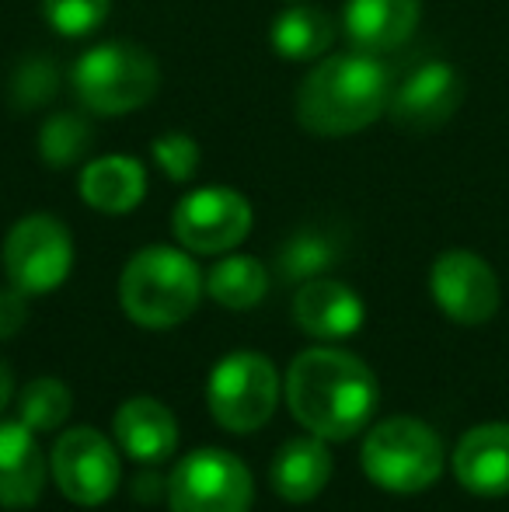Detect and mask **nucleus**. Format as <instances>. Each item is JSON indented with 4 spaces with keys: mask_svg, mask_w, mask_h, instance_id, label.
I'll return each mask as SVG.
<instances>
[{
    "mask_svg": "<svg viewBox=\"0 0 509 512\" xmlns=\"http://www.w3.org/2000/svg\"><path fill=\"white\" fill-rule=\"evenodd\" d=\"M381 387L360 356L346 349L314 345L286 370V405L307 432L321 439H353L374 418Z\"/></svg>",
    "mask_w": 509,
    "mask_h": 512,
    "instance_id": "1",
    "label": "nucleus"
},
{
    "mask_svg": "<svg viewBox=\"0 0 509 512\" xmlns=\"http://www.w3.org/2000/svg\"><path fill=\"white\" fill-rule=\"evenodd\" d=\"M391 74L374 53L349 49L321 60L297 88V122L314 136H349L387 112Z\"/></svg>",
    "mask_w": 509,
    "mask_h": 512,
    "instance_id": "2",
    "label": "nucleus"
},
{
    "mask_svg": "<svg viewBox=\"0 0 509 512\" xmlns=\"http://www.w3.org/2000/svg\"><path fill=\"white\" fill-rule=\"evenodd\" d=\"M203 290L206 279L199 276V265L185 251L150 244L126 262L119 279V304L129 321L161 331L192 317Z\"/></svg>",
    "mask_w": 509,
    "mask_h": 512,
    "instance_id": "3",
    "label": "nucleus"
},
{
    "mask_svg": "<svg viewBox=\"0 0 509 512\" xmlns=\"http://www.w3.org/2000/svg\"><path fill=\"white\" fill-rule=\"evenodd\" d=\"M443 443L426 422L408 415L384 418L363 439V471L391 495H419L443 474Z\"/></svg>",
    "mask_w": 509,
    "mask_h": 512,
    "instance_id": "4",
    "label": "nucleus"
},
{
    "mask_svg": "<svg viewBox=\"0 0 509 512\" xmlns=\"http://www.w3.org/2000/svg\"><path fill=\"white\" fill-rule=\"evenodd\" d=\"M161 67L136 42H102L74 63V91L95 115H126L157 95Z\"/></svg>",
    "mask_w": 509,
    "mask_h": 512,
    "instance_id": "5",
    "label": "nucleus"
},
{
    "mask_svg": "<svg viewBox=\"0 0 509 512\" xmlns=\"http://www.w3.org/2000/svg\"><path fill=\"white\" fill-rule=\"evenodd\" d=\"M279 401V373L262 352L238 349L210 370L206 405L220 429L255 432L272 418Z\"/></svg>",
    "mask_w": 509,
    "mask_h": 512,
    "instance_id": "6",
    "label": "nucleus"
},
{
    "mask_svg": "<svg viewBox=\"0 0 509 512\" xmlns=\"http://www.w3.org/2000/svg\"><path fill=\"white\" fill-rule=\"evenodd\" d=\"M74 269V237L67 223L49 213L21 216L4 241V272L11 286L28 297H42L67 283Z\"/></svg>",
    "mask_w": 509,
    "mask_h": 512,
    "instance_id": "7",
    "label": "nucleus"
},
{
    "mask_svg": "<svg viewBox=\"0 0 509 512\" xmlns=\"http://www.w3.org/2000/svg\"><path fill=\"white\" fill-rule=\"evenodd\" d=\"M255 502L252 471L227 450H196L168 478L171 512H248Z\"/></svg>",
    "mask_w": 509,
    "mask_h": 512,
    "instance_id": "8",
    "label": "nucleus"
},
{
    "mask_svg": "<svg viewBox=\"0 0 509 512\" xmlns=\"http://www.w3.org/2000/svg\"><path fill=\"white\" fill-rule=\"evenodd\" d=\"M49 471H53V481L63 492V499L77 502V506L109 502L119 488V478H123L116 446L91 425L70 429L56 439Z\"/></svg>",
    "mask_w": 509,
    "mask_h": 512,
    "instance_id": "9",
    "label": "nucleus"
},
{
    "mask_svg": "<svg viewBox=\"0 0 509 512\" xmlns=\"http://www.w3.org/2000/svg\"><path fill=\"white\" fill-rule=\"evenodd\" d=\"M171 230L185 251L224 255L252 234V206L241 192L224 189V185L196 189L175 206Z\"/></svg>",
    "mask_w": 509,
    "mask_h": 512,
    "instance_id": "10",
    "label": "nucleus"
},
{
    "mask_svg": "<svg viewBox=\"0 0 509 512\" xmlns=\"http://www.w3.org/2000/svg\"><path fill=\"white\" fill-rule=\"evenodd\" d=\"M429 293H433L436 307L457 324H485L496 317L499 310V279L485 258L475 251H443L429 269Z\"/></svg>",
    "mask_w": 509,
    "mask_h": 512,
    "instance_id": "11",
    "label": "nucleus"
},
{
    "mask_svg": "<svg viewBox=\"0 0 509 512\" xmlns=\"http://www.w3.org/2000/svg\"><path fill=\"white\" fill-rule=\"evenodd\" d=\"M464 102V77L450 63L426 60L412 67L401 84L391 88L387 115L394 126L408 133H429V129L447 126Z\"/></svg>",
    "mask_w": 509,
    "mask_h": 512,
    "instance_id": "12",
    "label": "nucleus"
},
{
    "mask_svg": "<svg viewBox=\"0 0 509 512\" xmlns=\"http://www.w3.org/2000/svg\"><path fill=\"white\" fill-rule=\"evenodd\" d=\"M363 307L360 293L353 286L339 283V279H307L300 283L297 297H293V321L300 331L321 342H335V338H349L363 328Z\"/></svg>",
    "mask_w": 509,
    "mask_h": 512,
    "instance_id": "13",
    "label": "nucleus"
},
{
    "mask_svg": "<svg viewBox=\"0 0 509 512\" xmlns=\"http://www.w3.org/2000/svg\"><path fill=\"white\" fill-rule=\"evenodd\" d=\"M454 478L478 499L509 495V425L485 422L461 436L454 450Z\"/></svg>",
    "mask_w": 509,
    "mask_h": 512,
    "instance_id": "14",
    "label": "nucleus"
},
{
    "mask_svg": "<svg viewBox=\"0 0 509 512\" xmlns=\"http://www.w3.org/2000/svg\"><path fill=\"white\" fill-rule=\"evenodd\" d=\"M422 18V0H346L342 32L349 46L363 53H391L415 32Z\"/></svg>",
    "mask_w": 509,
    "mask_h": 512,
    "instance_id": "15",
    "label": "nucleus"
},
{
    "mask_svg": "<svg viewBox=\"0 0 509 512\" xmlns=\"http://www.w3.org/2000/svg\"><path fill=\"white\" fill-rule=\"evenodd\" d=\"M46 457L25 422H0V506H35L46 488Z\"/></svg>",
    "mask_w": 509,
    "mask_h": 512,
    "instance_id": "16",
    "label": "nucleus"
},
{
    "mask_svg": "<svg viewBox=\"0 0 509 512\" xmlns=\"http://www.w3.org/2000/svg\"><path fill=\"white\" fill-rule=\"evenodd\" d=\"M269 481L279 499L314 502L332 481V453L321 436H293L276 450L269 467Z\"/></svg>",
    "mask_w": 509,
    "mask_h": 512,
    "instance_id": "17",
    "label": "nucleus"
},
{
    "mask_svg": "<svg viewBox=\"0 0 509 512\" xmlns=\"http://www.w3.org/2000/svg\"><path fill=\"white\" fill-rule=\"evenodd\" d=\"M112 432H116L126 457L140 460V464H161L178 446L175 415L157 398H129L126 405L116 411Z\"/></svg>",
    "mask_w": 509,
    "mask_h": 512,
    "instance_id": "18",
    "label": "nucleus"
},
{
    "mask_svg": "<svg viewBox=\"0 0 509 512\" xmlns=\"http://www.w3.org/2000/svg\"><path fill=\"white\" fill-rule=\"evenodd\" d=\"M147 196V171L126 154H109L81 171V199L98 213H129Z\"/></svg>",
    "mask_w": 509,
    "mask_h": 512,
    "instance_id": "19",
    "label": "nucleus"
},
{
    "mask_svg": "<svg viewBox=\"0 0 509 512\" xmlns=\"http://www.w3.org/2000/svg\"><path fill=\"white\" fill-rule=\"evenodd\" d=\"M335 39V21L314 4H290L272 21L269 42L286 63H311L328 53Z\"/></svg>",
    "mask_w": 509,
    "mask_h": 512,
    "instance_id": "20",
    "label": "nucleus"
},
{
    "mask_svg": "<svg viewBox=\"0 0 509 512\" xmlns=\"http://www.w3.org/2000/svg\"><path fill=\"white\" fill-rule=\"evenodd\" d=\"M206 293L227 310H252L269 293V269L252 255H227L206 276Z\"/></svg>",
    "mask_w": 509,
    "mask_h": 512,
    "instance_id": "21",
    "label": "nucleus"
},
{
    "mask_svg": "<svg viewBox=\"0 0 509 512\" xmlns=\"http://www.w3.org/2000/svg\"><path fill=\"white\" fill-rule=\"evenodd\" d=\"M335 262H339V241L318 227H304L279 248L276 269L286 283H307L325 276Z\"/></svg>",
    "mask_w": 509,
    "mask_h": 512,
    "instance_id": "22",
    "label": "nucleus"
},
{
    "mask_svg": "<svg viewBox=\"0 0 509 512\" xmlns=\"http://www.w3.org/2000/svg\"><path fill=\"white\" fill-rule=\"evenodd\" d=\"M95 147V129L84 115L56 112L39 129V154L49 168H74Z\"/></svg>",
    "mask_w": 509,
    "mask_h": 512,
    "instance_id": "23",
    "label": "nucleus"
},
{
    "mask_svg": "<svg viewBox=\"0 0 509 512\" xmlns=\"http://www.w3.org/2000/svg\"><path fill=\"white\" fill-rule=\"evenodd\" d=\"M74 398H70L67 384L56 377H35L18 394V422H25L32 432H53L67 422Z\"/></svg>",
    "mask_w": 509,
    "mask_h": 512,
    "instance_id": "24",
    "label": "nucleus"
},
{
    "mask_svg": "<svg viewBox=\"0 0 509 512\" xmlns=\"http://www.w3.org/2000/svg\"><path fill=\"white\" fill-rule=\"evenodd\" d=\"M60 88V70L49 56H28V60L18 63L11 77V88H7V98L18 112H28V108H42L49 98Z\"/></svg>",
    "mask_w": 509,
    "mask_h": 512,
    "instance_id": "25",
    "label": "nucleus"
},
{
    "mask_svg": "<svg viewBox=\"0 0 509 512\" xmlns=\"http://www.w3.org/2000/svg\"><path fill=\"white\" fill-rule=\"evenodd\" d=\"M112 11V0H42L46 21L67 39H81L105 25Z\"/></svg>",
    "mask_w": 509,
    "mask_h": 512,
    "instance_id": "26",
    "label": "nucleus"
},
{
    "mask_svg": "<svg viewBox=\"0 0 509 512\" xmlns=\"http://www.w3.org/2000/svg\"><path fill=\"white\" fill-rule=\"evenodd\" d=\"M150 154L171 182H189L199 171V143L189 133H161L150 143Z\"/></svg>",
    "mask_w": 509,
    "mask_h": 512,
    "instance_id": "27",
    "label": "nucleus"
},
{
    "mask_svg": "<svg viewBox=\"0 0 509 512\" xmlns=\"http://www.w3.org/2000/svg\"><path fill=\"white\" fill-rule=\"evenodd\" d=\"M28 321V293H21L18 286L0 290V342L14 338Z\"/></svg>",
    "mask_w": 509,
    "mask_h": 512,
    "instance_id": "28",
    "label": "nucleus"
},
{
    "mask_svg": "<svg viewBox=\"0 0 509 512\" xmlns=\"http://www.w3.org/2000/svg\"><path fill=\"white\" fill-rule=\"evenodd\" d=\"M164 495H168V481L157 478L154 471H143L140 478L133 481V499H140V502H157V499H164Z\"/></svg>",
    "mask_w": 509,
    "mask_h": 512,
    "instance_id": "29",
    "label": "nucleus"
},
{
    "mask_svg": "<svg viewBox=\"0 0 509 512\" xmlns=\"http://www.w3.org/2000/svg\"><path fill=\"white\" fill-rule=\"evenodd\" d=\"M11 394H14V377H11V366L0 359V411L11 405Z\"/></svg>",
    "mask_w": 509,
    "mask_h": 512,
    "instance_id": "30",
    "label": "nucleus"
},
{
    "mask_svg": "<svg viewBox=\"0 0 509 512\" xmlns=\"http://www.w3.org/2000/svg\"><path fill=\"white\" fill-rule=\"evenodd\" d=\"M286 4H300V0H286Z\"/></svg>",
    "mask_w": 509,
    "mask_h": 512,
    "instance_id": "31",
    "label": "nucleus"
}]
</instances>
